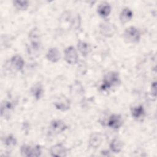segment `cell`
<instances>
[{"label": "cell", "instance_id": "obj_1", "mask_svg": "<svg viewBox=\"0 0 157 157\" xmlns=\"http://www.w3.org/2000/svg\"><path fill=\"white\" fill-rule=\"evenodd\" d=\"M120 83L119 74L115 71H110L105 74L102 79V83L101 89L102 91H106L115 87Z\"/></svg>", "mask_w": 157, "mask_h": 157}, {"label": "cell", "instance_id": "obj_2", "mask_svg": "<svg viewBox=\"0 0 157 157\" xmlns=\"http://www.w3.org/2000/svg\"><path fill=\"white\" fill-rule=\"evenodd\" d=\"M140 32L138 28L135 26H129L127 28L123 34L124 40L126 43H137L140 39Z\"/></svg>", "mask_w": 157, "mask_h": 157}, {"label": "cell", "instance_id": "obj_3", "mask_svg": "<svg viewBox=\"0 0 157 157\" xmlns=\"http://www.w3.org/2000/svg\"><path fill=\"white\" fill-rule=\"evenodd\" d=\"M20 153L23 156L37 157L40 156L42 150L40 146L39 145L31 146L24 144L20 147Z\"/></svg>", "mask_w": 157, "mask_h": 157}, {"label": "cell", "instance_id": "obj_4", "mask_svg": "<svg viewBox=\"0 0 157 157\" xmlns=\"http://www.w3.org/2000/svg\"><path fill=\"white\" fill-rule=\"evenodd\" d=\"M40 33L38 28H34L31 30L29 33V40L30 41L31 47L34 51H37L40 48Z\"/></svg>", "mask_w": 157, "mask_h": 157}, {"label": "cell", "instance_id": "obj_5", "mask_svg": "<svg viewBox=\"0 0 157 157\" xmlns=\"http://www.w3.org/2000/svg\"><path fill=\"white\" fill-rule=\"evenodd\" d=\"M117 28L113 23H112L109 21H104L100 23L99 25V31L101 34L106 37H111L114 36L116 33Z\"/></svg>", "mask_w": 157, "mask_h": 157}, {"label": "cell", "instance_id": "obj_6", "mask_svg": "<svg viewBox=\"0 0 157 157\" xmlns=\"http://www.w3.org/2000/svg\"><path fill=\"white\" fill-rule=\"evenodd\" d=\"M64 59L71 65L75 64L78 61V55L76 49L73 46H69L64 50Z\"/></svg>", "mask_w": 157, "mask_h": 157}, {"label": "cell", "instance_id": "obj_7", "mask_svg": "<svg viewBox=\"0 0 157 157\" xmlns=\"http://www.w3.org/2000/svg\"><path fill=\"white\" fill-rule=\"evenodd\" d=\"M55 108L61 111H66L70 109L71 103L69 99L65 96L61 94L58 96L53 102Z\"/></svg>", "mask_w": 157, "mask_h": 157}, {"label": "cell", "instance_id": "obj_8", "mask_svg": "<svg viewBox=\"0 0 157 157\" xmlns=\"http://www.w3.org/2000/svg\"><path fill=\"white\" fill-rule=\"evenodd\" d=\"M49 128L53 133L58 134L64 132L67 128V126L62 120L55 119L50 121Z\"/></svg>", "mask_w": 157, "mask_h": 157}, {"label": "cell", "instance_id": "obj_9", "mask_svg": "<svg viewBox=\"0 0 157 157\" xmlns=\"http://www.w3.org/2000/svg\"><path fill=\"white\" fill-rule=\"evenodd\" d=\"M123 124V120L121 115L113 113L108 118L107 125L110 128L114 129H119Z\"/></svg>", "mask_w": 157, "mask_h": 157}, {"label": "cell", "instance_id": "obj_10", "mask_svg": "<svg viewBox=\"0 0 157 157\" xmlns=\"http://www.w3.org/2000/svg\"><path fill=\"white\" fill-rule=\"evenodd\" d=\"M51 156L55 157H64L67 155V149L62 144H56L50 148Z\"/></svg>", "mask_w": 157, "mask_h": 157}, {"label": "cell", "instance_id": "obj_11", "mask_svg": "<svg viewBox=\"0 0 157 157\" xmlns=\"http://www.w3.org/2000/svg\"><path fill=\"white\" fill-rule=\"evenodd\" d=\"M103 141V135L100 132H94L90 136L89 146L93 148H98Z\"/></svg>", "mask_w": 157, "mask_h": 157}, {"label": "cell", "instance_id": "obj_12", "mask_svg": "<svg viewBox=\"0 0 157 157\" xmlns=\"http://www.w3.org/2000/svg\"><path fill=\"white\" fill-rule=\"evenodd\" d=\"M61 53L58 48L56 47L50 48L46 53V58L47 60L53 63H55L59 61L61 59Z\"/></svg>", "mask_w": 157, "mask_h": 157}, {"label": "cell", "instance_id": "obj_13", "mask_svg": "<svg viewBox=\"0 0 157 157\" xmlns=\"http://www.w3.org/2000/svg\"><path fill=\"white\" fill-rule=\"evenodd\" d=\"M13 109V105L11 102L7 101H4L3 102H2L1 106V117H4V118H9Z\"/></svg>", "mask_w": 157, "mask_h": 157}, {"label": "cell", "instance_id": "obj_14", "mask_svg": "<svg viewBox=\"0 0 157 157\" xmlns=\"http://www.w3.org/2000/svg\"><path fill=\"white\" fill-rule=\"evenodd\" d=\"M111 10L112 7L108 2H102L98 6L97 13L100 17L102 18H105L110 15Z\"/></svg>", "mask_w": 157, "mask_h": 157}, {"label": "cell", "instance_id": "obj_15", "mask_svg": "<svg viewBox=\"0 0 157 157\" xmlns=\"http://www.w3.org/2000/svg\"><path fill=\"white\" fill-rule=\"evenodd\" d=\"M131 113L132 117L136 120H142L145 115L144 107L141 104L133 106L131 109Z\"/></svg>", "mask_w": 157, "mask_h": 157}, {"label": "cell", "instance_id": "obj_16", "mask_svg": "<svg viewBox=\"0 0 157 157\" xmlns=\"http://www.w3.org/2000/svg\"><path fill=\"white\" fill-rule=\"evenodd\" d=\"M12 66L17 71H21L25 66V61L23 58L19 55L13 56L10 60Z\"/></svg>", "mask_w": 157, "mask_h": 157}, {"label": "cell", "instance_id": "obj_17", "mask_svg": "<svg viewBox=\"0 0 157 157\" xmlns=\"http://www.w3.org/2000/svg\"><path fill=\"white\" fill-rule=\"evenodd\" d=\"M133 17V12L128 7L123 8L120 13V20L122 24L129 22Z\"/></svg>", "mask_w": 157, "mask_h": 157}, {"label": "cell", "instance_id": "obj_18", "mask_svg": "<svg viewBox=\"0 0 157 157\" xmlns=\"http://www.w3.org/2000/svg\"><path fill=\"white\" fill-rule=\"evenodd\" d=\"M68 21L70 23V26L73 29H77L79 28L81 24V18L78 13H70L68 14Z\"/></svg>", "mask_w": 157, "mask_h": 157}, {"label": "cell", "instance_id": "obj_19", "mask_svg": "<svg viewBox=\"0 0 157 157\" xmlns=\"http://www.w3.org/2000/svg\"><path fill=\"white\" fill-rule=\"evenodd\" d=\"M31 93L36 100H39L44 94V88L41 83H35L31 88Z\"/></svg>", "mask_w": 157, "mask_h": 157}, {"label": "cell", "instance_id": "obj_20", "mask_svg": "<svg viewBox=\"0 0 157 157\" xmlns=\"http://www.w3.org/2000/svg\"><path fill=\"white\" fill-rule=\"evenodd\" d=\"M77 49L83 56H86L91 52L90 45L85 41L79 40L77 44Z\"/></svg>", "mask_w": 157, "mask_h": 157}, {"label": "cell", "instance_id": "obj_21", "mask_svg": "<svg viewBox=\"0 0 157 157\" xmlns=\"http://www.w3.org/2000/svg\"><path fill=\"white\" fill-rule=\"evenodd\" d=\"M109 147L110 150L112 152L115 153H118L121 151L123 147V144L120 139L115 138L111 141Z\"/></svg>", "mask_w": 157, "mask_h": 157}, {"label": "cell", "instance_id": "obj_22", "mask_svg": "<svg viewBox=\"0 0 157 157\" xmlns=\"http://www.w3.org/2000/svg\"><path fill=\"white\" fill-rule=\"evenodd\" d=\"M13 6L18 10L25 11L29 7V1L23 0H15L13 1Z\"/></svg>", "mask_w": 157, "mask_h": 157}, {"label": "cell", "instance_id": "obj_23", "mask_svg": "<svg viewBox=\"0 0 157 157\" xmlns=\"http://www.w3.org/2000/svg\"><path fill=\"white\" fill-rule=\"evenodd\" d=\"M71 90H72V91H71V95L73 97L80 98L81 96L83 95V88L78 83L74 84Z\"/></svg>", "mask_w": 157, "mask_h": 157}, {"label": "cell", "instance_id": "obj_24", "mask_svg": "<svg viewBox=\"0 0 157 157\" xmlns=\"http://www.w3.org/2000/svg\"><path fill=\"white\" fill-rule=\"evenodd\" d=\"M17 142V141L16 138L12 134L8 135L4 138V144L5 146L7 147V148L13 147L14 146L16 145Z\"/></svg>", "mask_w": 157, "mask_h": 157}, {"label": "cell", "instance_id": "obj_25", "mask_svg": "<svg viewBox=\"0 0 157 157\" xmlns=\"http://www.w3.org/2000/svg\"><path fill=\"white\" fill-rule=\"evenodd\" d=\"M151 93L153 96H155V97L156 96V81H154L151 83Z\"/></svg>", "mask_w": 157, "mask_h": 157}]
</instances>
